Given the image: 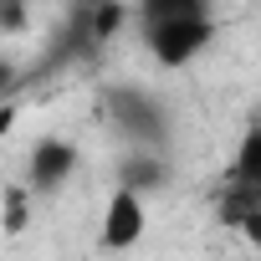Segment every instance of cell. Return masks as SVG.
I'll return each instance as SVG.
<instances>
[{"label":"cell","instance_id":"cell-9","mask_svg":"<svg viewBox=\"0 0 261 261\" xmlns=\"http://www.w3.org/2000/svg\"><path fill=\"white\" fill-rule=\"evenodd\" d=\"M26 26H31L26 0H0V31H6V36H16V31H26Z\"/></svg>","mask_w":261,"mask_h":261},{"label":"cell","instance_id":"cell-1","mask_svg":"<svg viewBox=\"0 0 261 261\" xmlns=\"http://www.w3.org/2000/svg\"><path fill=\"white\" fill-rule=\"evenodd\" d=\"M108 113H113V123L128 134L134 149H154V154L164 149L169 118H164V108L149 92H139V87H108Z\"/></svg>","mask_w":261,"mask_h":261},{"label":"cell","instance_id":"cell-2","mask_svg":"<svg viewBox=\"0 0 261 261\" xmlns=\"http://www.w3.org/2000/svg\"><path fill=\"white\" fill-rule=\"evenodd\" d=\"M144 41H149L159 67H185L215 41V16H179V21L144 26Z\"/></svg>","mask_w":261,"mask_h":261},{"label":"cell","instance_id":"cell-10","mask_svg":"<svg viewBox=\"0 0 261 261\" xmlns=\"http://www.w3.org/2000/svg\"><path fill=\"white\" fill-rule=\"evenodd\" d=\"M11 92H16V67H11V62H0V102H6Z\"/></svg>","mask_w":261,"mask_h":261},{"label":"cell","instance_id":"cell-3","mask_svg":"<svg viewBox=\"0 0 261 261\" xmlns=\"http://www.w3.org/2000/svg\"><path fill=\"white\" fill-rule=\"evenodd\" d=\"M77 174V144L72 139H41L26 159V195H57Z\"/></svg>","mask_w":261,"mask_h":261},{"label":"cell","instance_id":"cell-11","mask_svg":"<svg viewBox=\"0 0 261 261\" xmlns=\"http://www.w3.org/2000/svg\"><path fill=\"white\" fill-rule=\"evenodd\" d=\"M11 128H16V108L0 102V134H11Z\"/></svg>","mask_w":261,"mask_h":261},{"label":"cell","instance_id":"cell-5","mask_svg":"<svg viewBox=\"0 0 261 261\" xmlns=\"http://www.w3.org/2000/svg\"><path fill=\"white\" fill-rule=\"evenodd\" d=\"M164 179H169V164L154 149H128L118 159V190L139 195V200H144V190H164Z\"/></svg>","mask_w":261,"mask_h":261},{"label":"cell","instance_id":"cell-7","mask_svg":"<svg viewBox=\"0 0 261 261\" xmlns=\"http://www.w3.org/2000/svg\"><path fill=\"white\" fill-rule=\"evenodd\" d=\"M241 185H256L261 190V134L256 128H246V139H241V154H236V169H230Z\"/></svg>","mask_w":261,"mask_h":261},{"label":"cell","instance_id":"cell-4","mask_svg":"<svg viewBox=\"0 0 261 261\" xmlns=\"http://www.w3.org/2000/svg\"><path fill=\"white\" fill-rule=\"evenodd\" d=\"M149 230V215H144V200L128 195V190H113L108 205H102V246L108 251H128L139 246Z\"/></svg>","mask_w":261,"mask_h":261},{"label":"cell","instance_id":"cell-8","mask_svg":"<svg viewBox=\"0 0 261 261\" xmlns=\"http://www.w3.org/2000/svg\"><path fill=\"white\" fill-rule=\"evenodd\" d=\"M26 220H31V195H26V190H6V205H0V225L16 236V230H26Z\"/></svg>","mask_w":261,"mask_h":261},{"label":"cell","instance_id":"cell-6","mask_svg":"<svg viewBox=\"0 0 261 261\" xmlns=\"http://www.w3.org/2000/svg\"><path fill=\"white\" fill-rule=\"evenodd\" d=\"M179 16H210V0H139V21L144 26L179 21Z\"/></svg>","mask_w":261,"mask_h":261}]
</instances>
